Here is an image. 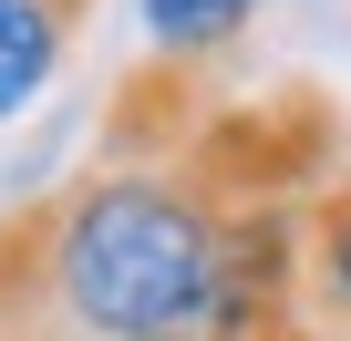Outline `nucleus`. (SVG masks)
I'll return each mask as SVG.
<instances>
[{
    "instance_id": "f257e3e1",
    "label": "nucleus",
    "mask_w": 351,
    "mask_h": 341,
    "mask_svg": "<svg viewBox=\"0 0 351 341\" xmlns=\"http://www.w3.org/2000/svg\"><path fill=\"white\" fill-rule=\"evenodd\" d=\"M217 269V207L176 165H83L42 197V279L62 341H155Z\"/></svg>"
},
{
    "instance_id": "f03ea898",
    "label": "nucleus",
    "mask_w": 351,
    "mask_h": 341,
    "mask_svg": "<svg viewBox=\"0 0 351 341\" xmlns=\"http://www.w3.org/2000/svg\"><path fill=\"white\" fill-rule=\"evenodd\" d=\"M176 176L207 207H300L320 176H341V114L310 83H289L269 104H217L197 124V145L176 155Z\"/></svg>"
},
{
    "instance_id": "7ed1b4c3",
    "label": "nucleus",
    "mask_w": 351,
    "mask_h": 341,
    "mask_svg": "<svg viewBox=\"0 0 351 341\" xmlns=\"http://www.w3.org/2000/svg\"><path fill=\"white\" fill-rule=\"evenodd\" d=\"M300 300L320 341H351V165L300 197Z\"/></svg>"
},
{
    "instance_id": "20e7f679",
    "label": "nucleus",
    "mask_w": 351,
    "mask_h": 341,
    "mask_svg": "<svg viewBox=\"0 0 351 341\" xmlns=\"http://www.w3.org/2000/svg\"><path fill=\"white\" fill-rule=\"evenodd\" d=\"M93 0H0V114H32V93L62 73Z\"/></svg>"
},
{
    "instance_id": "39448f33",
    "label": "nucleus",
    "mask_w": 351,
    "mask_h": 341,
    "mask_svg": "<svg viewBox=\"0 0 351 341\" xmlns=\"http://www.w3.org/2000/svg\"><path fill=\"white\" fill-rule=\"evenodd\" d=\"M248 21H258V0H145V32H155L165 62H207V52H228Z\"/></svg>"
},
{
    "instance_id": "423d86ee",
    "label": "nucleus",
    "mask_w": 351,
    "mask_h": 341,
    "mask_svg": "<svg viewBox=\"0 0 351 341\" xmlns=\"http://www.w3.org/2000/svg\"><path fill=\"white\" fill-rule=\"evenodd\" d=\"M341 11H351V0H341Z\"/></svg>"
}]
</instances>
